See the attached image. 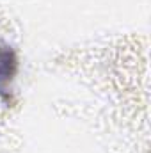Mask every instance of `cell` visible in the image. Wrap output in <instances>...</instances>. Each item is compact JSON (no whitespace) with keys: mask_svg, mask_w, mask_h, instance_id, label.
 Segmentation results:
<instances>
[{"mask_svg":"<svg viewBox=\"0 0 151 153\" xmlns=\"http://www.w3.org/2000/svg\"><path fill=\"white\" fill-rule=\"evenodd\" d=\"M13 73H14V57L9 50L0 48V91H7Z\"/></svg>","mask_w":151,"mask_h":153,"instance_id":"cell-1","label":"cell"}]
</instances>
